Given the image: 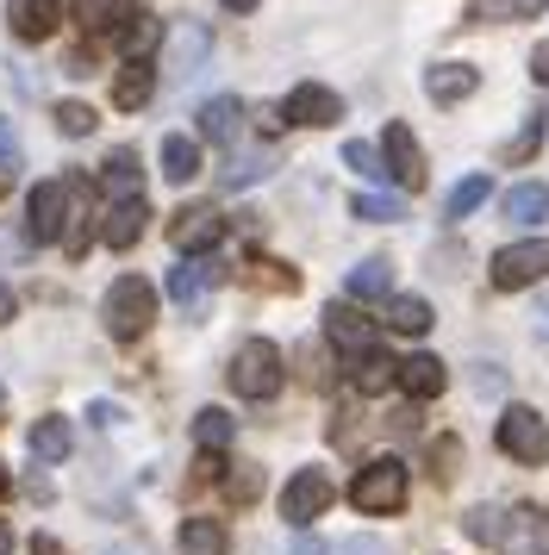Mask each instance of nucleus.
<instances>
[{
	"label": "nucleus",
	"instance_id": "a18cd8bd",
	"mask_svg": "<svg viewBox=\"0 0 549 555\" xmlns=\"http://www.w3.org/2000/svg\"><path fill=\"white\" fill-rule=\"evenodd\" d=\"M531 76L549 88V44H537V51H531Z\"/></svg>",
	"mask_w": 549,
	"mask_h": 555
},
{
	"label": "nucleus",
	"instance_id": "9d476101",
	"mask_svg": "<svg viewBox=\"0 0 549 555\" xmlns=\"http://www.w3.org/2000/svg\"><path fill=\"white\" fill-rule=\"evenodd\" d=\"M381 169L399 181V188H412L419 194L424 188V151H419V138H412V126H387V138H381Z\"/></svg>",
	"mask_w": 549,
	"mask_h": 555
},
{
	"label": "nucleus",
	"instance_id": "dca6fc26",
	"mask_svg": "<svg viewBox=\"0 0 549 555\" xmlns=\"http://www.w3.org/2000/svg\"><path fill=\"white\" fill-rule=\"evenodd\" d=\"M474 88H481V69H474V63H431V69H424V94L437 106L469 101Z\"/></svg>",
	"mask_w": 549,
	"mask_h": 555
},
{
	"label": "nucleus",
	"instance_id": "412c9836",
	"mask_svg": "<svg viewBox=\"0 0 549 555\" xmlns=\"http://www.w3.org/2000/svg\"><path fill=\"white\" fill-rule=\"evenodd\" d=\"M150 88H156V63H125L119 76H113V106L119 113H138L150 101Z\"/></svg>",
	"mask_w": 549,
	"mask_h": 555
},
{
	"label": "nucleus",
	"instance_id": "39448f33",
	"mask_svg": "<svg viewBox=\"0 0 549 555\" xmlns=\"http://www.w3.org/2000/svg\"><path fill=\"white\" fill-rule=\"evenodd\" d=\"M499 450L512 455V462H524V468H537V462H549V425L531 412V405H506L499 412Z\"/></svg>",
	"mask_w": 549,
	"mask_h": 555
},
{
	"label": "nucleus",
	"instance_id": "4c0bfd02",
	"mask_svg": "<svg viewBox=\"0 0 549 555\" xmlns=\"http://www.w3.org/2000/svg\"><path fill=\"white\" fill-rule=\"evenodd\" d=\"M344 163L349 169H356V176H387V169H381V151H374V144H362V138H356V144H344Z\"/></svg>",
	"mask_w": 549,
	"mask_h": 555
},
{
	"label": "nucleus",
	"instance_id": "aec40b11",
	"mask_svg": "<svg viewBox=\"0 0 549 555\" xmlns=\"http://www.w3.org/2000/svg\"><path fill=\"white\" fill-rule=\"evenodd\" d=\"M238 126H244V101H238V94H219V101L200 106V138L231 144V138H238Z\"/></svg>",
	"mask_w": 549,
	"mask_h": 555
},
{
	"label": "nucleus",
	"instance_id": "423d86ee",
	"mask_svg": "<svg viewBox=\"0 0 549 555\" xmlns=\"http://www.w3.org/2000/svg\"><path fill=\"white\" fill-rule=\"evenodd\" d=\"M494 550L499 555H549V518L537 505H512L494 518Z\"/></svg>",
	"mask_w": 549,
	"mask_h": 555
},
{
	"label": "nucleus",
	"instance_id": "58836bf2",
	"mask_svg": "<svg viewBox=\"0 0 549 555\" xmlns=\"http://www.w3.org/2000/svg\"><path fill=\"white\" fill-rule=\"evenodd\" d=\"M494 518H499L494 505H474L469 518H462V530H469L474 543H494Z\"/></svg>",
	"mask_w": 549,
	"mask_h": 555
},
{
	"label": "nucleus",
	"instance_id": "c9c22d12",
	"mask_svg": "<svg viewBox=\"0 0 549 555\" xmlns=\"http://www.w3.org/2000/svg\"><path fill=\"white\" fill-rule=\"evenodd\" d=\"M56 131H63V138H88V131H94V106L63 101L56 106Z\"/></svg>",
	"mask_w": 549,
	"mask_h": 555
},
{
	"label": "nucleus",
	"instance_id": "a878e982",
	"mask_svg": "<svg viewBox=\"0 0 549 555\" xmlns=\"http://www.w3.org/2000/svg\"><path fill=\"white\" fill-rule=\"evenodd\" d=\"M387 325H394L399 337H424V331H431V306H424L419 294H399V300H387Z\"/></svg>",
	"mask_w": 549,
	"mask_h": 555
},
{
	"label": "nucleus",
	"instance_id": "f03ea898",
	"mask_svg": "<svg viewBox=\"0 0 549 555\" xmlns=\"http://www.w3.org/2000/svg\"><path fill=\"white\" fill-rule=\"evenodd\" d=\"M231 387L244 393V400H274L281 393V380H288V369H281V350H274L269 337H250V344H238V356H231Z\"/></svg>",
	"mask_w": 549,
	"mask_h": 555
},
{
	"label": "nucleus",
	"instance_id": "49530a36",
	"mask_svg": "<svg viewBox=\"0 0 549 555\" xmlns=\"http://www.w3.org/2000/svg\"><path fill=\"white\" fill-rule=\"evenodd\" d=\"M337 555H387V550H381L374 537H356V543H344V550H337Z\"/></svg>",
	"mask_w": 549,
	"mask_h": 555
},
{
	"label": "nucleus",
	"instance_id": "20e7f679",
	"mask_svg": "<svg viewBox=\"0 0 549 555\" xmlns=\"http://www.w3.org/2000/svg\"><path fill=\"white\" fill-rule=\"evenodd\" d=\"M206 56H213V31L200 26V20H175L169 31H163V76L169 81H194L200 69H206Z\"/></svg>",
	"mask_w": 549,
	"mask_h": 555
},
{
	"label": "nucleus",
	"instance_id": "2f4dec72",
	"mask_svg": "<svg viewBox=\"0 0 549 555\" xmlns=\"http://www.w3.org/2000/svg\"><path fill=\"white\" fill-rule=\"evenodd\" d=\"M269 151H238L231 163H225V188H250V181H263L269 176Z\"/></svg>",
	"mask_w": 549,
	"mask_h": 555
},
{
	"label": "nucleus",
	"instance_id": "a19ab883",
	"mask_svg": "<svg viewBox=\"0 0 549 555\" xmlns=\"http://www.w3.org/2000/svg\"><path fill=\"white\" fill-rule=\"evenodd\" d=\"M256 493H263V475H256V468H238V475H231V500L250 505Z\"/></svg>",
	"mask_w": 549,
	"mask_h": 555
},
{
	"label": "nucleus",
	"instance_id": "4468645a",
	"mask_svg": "<svg viewBox=\"0 0 549 555\" xmlns=\"http://www.w3.org/2000/svg\"><path fill=\"white\" fill-rule=\"evenodd\" d=\"M219 237H225V219L213 212V206H181V212H175V225H169V244H175L181 256L213 250Z\"/></svg>",
	"mask_w": 549,
	"mask_h": 555
},
{
	"label": "nucleus",
	"instance_id": "3c124183",
	"mask_svg": "<svg viewBox=\"0 0 549 555\" xmlns=\"http://www.w3.org/2000/svg\"><path fill=\"white\" fill-rule=\"evenodd\" d=\"M0 493H7V468H0Z\"/></svg>",
	"mask_w": 549,
	"mask_h": 555
},
{
	"label": "nucleus",
	"instance_id": "c756f323",
	"mask_svg": "<svg viewBox=\"0 0 549 555\" xmlns=\"http://www.w3.org/2000/svg\"><path fill=\"white\" fill-rule=\"evenodd\" d=\"M349 212L369 219V225H394V219H406V201H394V194H356Z\"/></svg>",
	"mask_w": 549,
	"mask_h": 555
},
{
	"label": "nucleus",
	"instance_id": "5701e85b",
	"mask_svg": "<svg viewBox=\"0 0 549 555\" xmlns=\"http://www.w3.org/2000/svg\"><path fill=\"white\" fill-rule=\"evenodd\" d=\"M349 300H387V287H394V262H381V256H369V262H356L349 269Z\"/></svg>",
	"mask_w": 549,
	"mask_h": 555
},
{
	"label": "nucleus",
	"instance_id": "2eb2a0df",
	"mask_svg": "<svg viewBox=\"0 0 549 555\" xmlns=\"http://www.w3.org/2000/svg\"><path fill=\"white\" fill-rule=\"evenodd\" d=\"M394 387L406 393V400H437V393L449 387V369L437 362V356H406V362L394 369Z\"/></svg>",
	"mask_w": 549,
	"mask_h": 555
},
{
	"label": "nucleus",
	"instance_id": "9b49d317",
	"mask_svg": "<svg viewBox=\"0 0 549 555\" xmlns=\"http://www.w3.org/2000/svg\"><path fill=\"white\" fill-rule=\"evenodd\" d=\"M281 119H288V126H337V119H344V101H337V94H331V88H319V81H299L294 94H288V101H281Z\"/></svg>",
	"mask_w": 549,
	"mask_h": 555
},
{
	"label": "nucleus",
	"instance_id": "72a5a7b5",
	"mask_svg": "<svg viewBox=\"0 0 549 555\" xmlns=\"http://www.w3.org/2000/svg\"><path fill=\"white\" fill-rule=\"evenodd\" d=\"M150 44H163V20H150V13H138L131 26H125V51H131V63H144Z\"/></svg>",
	"mask_w": 549,
	"mask_h": 555
},
{
	"label": "nucleus",
	"instance_id": "7c9ffc66",
	"mask_svg": "<svg viewBox=\"0 0 549 555\" xmlns=\"http://www.w3.org/2000/svg\"><path fill=\"white\" fill-rule=\"evenodd\" d=\"M231 430H238V425H231V412H219V405H206V412L194 418V437H200V450H213V455H219L225 443H231Z\"/></svg>",
	"mask_w": 549,
	"mask_h": 555
},
{
	"label": "nucleus",
	"instance_id": "e433bc0d",
	"mask_svg": "<svg viewBox=\"0 0 549 555\" xmlns=\"http://www.w3.org/2000/svg\"><path fill=\"white\" fill-rule=\"evenodd\" d=\"M549 0H481L474 13H487V20H524V13H544Z\"/></svg>",
	"mask_w": 549,
	"mask_h": 555
},
{
	"label": "nucleus",
	"instance_id": "c03bdc74",
	"mask_svg": "<svg viewBox=\"0 0 549 555\" xmlns=\"http://www.w3.org/2000/svg\"><path fill=\"white\" fill-rule=\"evenodd\" d=\"M25 250H31V237H13V231H0V256H7V262H25Z\"/></svg>",
	"mask_w": 549,
	"mask_h": 555
},
{
	"label": "nucleus",
	"instance_id": "ddd939ff",
	"mask_svg": "<svg viewBox=\"0 0 549 555\" xmlns=\"http://www.w3.org/2000/svg\"><path fill=\"white\" fill-rule=\"evenodd\" d=\"M219 281H225L219 256H188V262H175V269H169V300L194 312V306L219 287Z\"/></svg>",
	"mask_w": 549,
	"mask_h": 555
},
{
	"label": "nucleus",
	"instance_id": "0eeeda50",
	"mask_svg": "<svg viewBox=\"0 0 549 555\" xmlns=\"http://www.w3.org/2000/svg\"><path fill=\"white\" fill-rule=\"evenodd\" d=\"M549 275V237H524V244H506L494 256V287L512 294V287H537Z\"/></svg>",
	"mask_w": 549,
	"mask_h": 555
},
{
	"label": "nucleus",
	"instance_id": "603ef678",
	"mask_svg": "<svg viewBox=\"0 0 549 555\" xmlns=\"http://www.w3.org/2000/svg\"><path fill=\"white\" fill-rule=\"evenodd\" d=\"M7 181H13V176H0V194H7Z\"/></svg>",
	"mask_w": 549,
	"mask_h": 555
},
{
	"label": "nucleus",
	"instance_id": "de8ad7c7",
	"mask_svg": "<svg viewBox=\"0 0 549 555\" xmlns=\"http://www.w3.org/2000/svg\"><path fill=\"white\" fill-rule=\"evenodd\" d=\"M7 319H13V294H7V287H0V325H7Z\"/></svg>",
	"mask_w": 549,
	"mask_h": 555
},
{
	"label": "nucleus",
	"instance_id": "09e8293b",
	"mask_svg": "<svg viewBox=\"0 0 549 555\" xmlns=\"http://www.w3.org/2000/svg\"><path fill=\"white\" fill-rule=\"evenodd\" d=\"M219 7H231V13H250V7H256V0H219Z\"/></svg>",
	"mask_w": 549,
	"mask_h": 555
},
{
	"label": "nucleus",
	"instance_id": "bb28decb",
	"mask_svg": "<svg viewBox=\"0 0 549 555\" xmlns=\"http://www.w3.org/2000/svg\"><path fill=\"white\" fill-rule=\"evenodd\" d=\"M69 425H63V418H38V425H31V450L44 455V462H63V455H69Z\"/></svg>",
	"mask_w": 549,
	"mask_h": 555
},
{
	"label": "nucleus",
	"instance_id": "37998d69",
	"mask_svg": "<svg viewBox=\"0 0 549 555\" xmlns=\"http://www.w3.org/2000/svg\"><path fill=\"white\" fill-rule=\"evenodd\" d=\"M288 555H331V543H324V537H312V530H299Z\"/></svg>",
	"mask_w": 549,
	"mask_h": 555
},
{
	"label": "nucleus",
	"instance_id": "b1692460",
	"mask_svg": "<svg viewBox=\"0 0 549 555\" xmlns=\"http://www.w3.org/2000/svg\"><path fill=\"white\" fill-rule=\"evenodd\" d=\"M394 356H381V350H369V356H356V362H349V387H356V393H387V387H394Z\"/></svg>",
	"mask_w": 549,
	"mask_h": 555
},
{
	"label": "nucleus",
	"instance_id": "f257e3e1",
	"mask_svg": "<svg viewBox=\"0 0 549 555\" xmlns=\"http://www.w3.org/2000/svg\"><path fill=\"white\" fill-rule=\"evenodd\" d=\"M150 319H156V287H150L144 275H119L113 287H106V300H100V325H106V337H119V344H131V337H144Z\"/></svg>",
	"mask_w": 549,
	"mask_h": 555
},
{
	"label": "nucleus",
	"instance_id": "4be33fe9",
	"mask_svg": "<svg viewBox=\"0 0 549 555\" xmlns=\"http://www.w3.org/2000/svg\"><path fill=\"white\" fill-rule=\"evenodd\" d=\"M506 219H512V225H544L549 219V188L544 181H519V188L506 194Z\"/></svg>",
	"mask_w": 549,
	"mask_h": 555
},
{
	"label": "nucleus",
	"instance_id": "79ce46f5",
	"mask_svg": "<svg viewBox=\"0 0 549 555\" xmlns=\"http://www.w3.org/2000/svg\"><path fill=\"white\" fill-rule=\"evenodd\" d=\"M20 169V138H13V126L0 119V176H13Z\"/></svg>",
	"mask_w": 549,
	"mask_h": 555
},
{
	"label": "nucleus",
	"instance_id": "8fccbe9b",
	"mask_svg": "<svg viewBox=\"0 0 549 555\" xmlns=\"http://www.w3.org/2000/svg\"><path fill=\"white\" fill-rule=\"evenodd\" d=\"M0 555H13V530L0 525Z\"/></svg>",
	"mask_w": 549,
	"mask_h": 555
},
{
	"label": "nucleus",
	"instance_id": "f704fd0d",
	"mask_svg": "<svg viewBox=\"0 0 549 555\" xmlns=\"http://www.w3.org/2000/svg\"><path fill=\"white\" fill-rule=\"evenodd\" d=\"M537 144H544V113H531V119H524V131L506 144V163H531V156H537Z\"/></svg>",
	"mask_w": 549,
	"mask_h": 555
},
{
	"label": "nucleus",
	"instance_id": "f3484780",
	"mask_svg": "<svg viewBox=\"0 0 549 555\" xmlns=\"http://www.w3.org/2000/svg\"><path fill=\"white\" fill-rule=\"evenodd\" d=\"M56 20H63V0H7V26L20 31V38H50L56 31Z\"/></svg>",
	"mask_w": 549,
	"mask_h": 555
},
{
	"label": "nucleus",
	"instance_id": "a211bd4d",
	"mask_svg": "<svg viewBox=\"0 0 549 555\" xmlns=\"http://www.w3.org/2000/svg\"><path fill=\"white\" fill-rule=\"evenodd\" d=\"M144 219H150L144 194H138V201H113V206H106V225H100V237H106L113 250H131V244L144 237Z\"/></svg>",
	"mask_w": 549,
	"mask_h": 555
},
{
	"label": "nucleus",
	"instance_id": "cd10ccee",
	"mask_svg": "<svg viewBox=\"0 0 549 555\" xmlns=\"http://www.w3.org/2000/svg\"><path fill=\"white\" fill-rule=\"evenodd\" d=\"M163 176L169 181H194L200 176V151L188 138H163Z\"/></svg>",
	"mask_w": 549,
	"mask_h": 555
},
{
	"label": "nucleus",
	"instance_id": "7ed1b4c3",
	"mask_svg": "<svg viewBox=\"0 0 549 555\" xmlns=\"http://www.w3.org/2000/svg\"><path fill=\"white\" fill-rule=\"evenodd\" d=\"M349 500H356V512H374V518L399 512V505H406V462H399V455H374L369 468H356Z\"/></svg>",
	"mask_w": 549,
	"mask_h": 555
},
{
	"label": "nucleus",
	"instance_id": "f8f14e48",
	"mask_svg": "<svg viewBox=\"0 0 549 555\" xmlns=\"http://www.w3.org/2000/svg\"><path fill=\"white\" fill-rule=\"evenodd\" d=\"M324 337H331V344L356 362V356H369L374 344H381V325H374V319H362L356 306H324Z\"/></svg>",
	"mask_w": 549,
	"mask_h": 555
},
{
	"label": "nucleus",
	"instance_id": "6e6552de",
	"mask_svg": "<svg viewBox=\"0 0 549 555\" xmlns=\"http://www.w3.org/2000/svg\"><path fill=\"white\" fill-rule=\"evenodd\" d=\"M69 206H75L69 181H38L31 188V244H63V231L75 225Z\"/></svg>",
	"mask_w": 549,
	"mask_h": 555
},
{
	"label": "nucleus",
	"instance_id": "6ab92c4d",
	"mask_svg": "<svg viewBox=\"0 0 549 555\" xmlns=\"http://www.w3.org/2000/svg\"><path fill=\"white\" fill-rule=\"evenodd\" d=\"M69 13L81 20V31H125L138 20V0H69Z\"/></svg>",
	"mask_w": 549,
	"mask_h": 555
},
{
	"label": "nucleus",
	"instance_id": "864d4df0",
	"mask_svg": "<svg viewBox=\"0 0 549 555\" xmlns=\"http://www.w3.org/2000/svg\"><path fill=\"white\" fill-rule=\"evenodd\" d=\"M0 412H7V393H0Z\"/></svg>",
	"mask_w": 549,
	"mask_h": 555
},
{
	"label": "nucleus",
	"instance_id": "473e14b6",
	"mask_svg": "<svg viewBox=\"0 0 549 555\" xmlns=\"http://www.w3.org/2000/svg\"><path fill=\"white\" fill-rule=\"evenodd\" d=\"M481 201H487V176L456 181V188H449V201H444V219H469V212H474Z\"/></svg>",
	"mask_w": 549,
	"mask_h": 555
},
{
	"label": "nucleus",
	"instance_id": "393cba45",
	"mask_svg": "<svg viewBox=\"0 0 549 555\" xmlns=\"http://www.w3.org/2000/svg\"><path fill=\"white\" fill-rule=\"evenodd\" d=\"M100 188H106L113 201H138V156L113 151L106 163H100Z\"/></svg>",
	"mask_w": 549,
	"mask_h": 555
},
{
	"label": "nucleus",
	"instance_id": "ea45409f",
	"mask_svg": "<svg viewBox=\"0 0 549 555\" xmlns=\"http://www.w3.org/2000/svg\"><path fill=\"white\" fill-rule=\"evenodd\" d=\"M250 281H256V287H274V294H294V269H281V262H263Z\"/></svg>",
	"mask_w": 549,
	"mask_h": 555
},
{
	"label": "nucleus",
	"instance_id": "c85d7f7f",
	"mask_svg": "<svg viewBox=\"0 0 549 555\" xmlns=\"http://www.w3.org/2000/svg\"><path fill=\"white\" fill-rule=\"evenodd\" d=\"M181 550L188 555H225V530L213 518H188L181 525Z\"/></svg>",
	"mask_w": 549,
	"mask_h": 555
},
{
	"label": "nucleus",
	"instance_id": "1a4fd4ad",
	"mask_svg": "<svg viewBox=\"0 0 549 555\" xmlns=\"http://www.w3.org/2000/svg\"><path fill=\"white\" fill-rule=\"evenodd\" d=\"M331 493H337V487H331V475H324V468H299V475L281 487V518H288L294 530H306L324 505H331Z\"/></svg>",
	"mask_w": 549,
	"mask_h": 555
}]
</instances>
